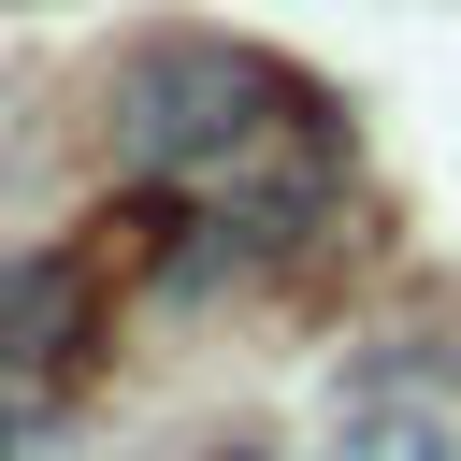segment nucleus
<instances>
[{
	"mask_svg": "<svg viewBox=\"0 0 461 461\" xmlns=\"http://www.w3.org/2000/svg\"><path fill=\"white\" fill-rule=\"evenodd\" d=\"M115 158L216 245H303L346 187V115L259 58V43H216V29H173L115 72Z\"/></svg>",
	"mask_w": 461,
	"mask_h": 461,
	"instance_id": "nucleus-1",
	"label": "nucleus"
},
{
	"mask_svg": "<svg viewBox=\"0 0 461 461\" xmlns=\"http://www.w3.org/2000/svg\"><path fill=\"white\" fill-rule=\"evenodd\" d=\"M72 346H86V245L0 259V447L43 418V389L72 375Z\"/></svg>",
	"mask_w": 461,
	"mask_h": 461,
	"instance_id": "nucleus-2",
	"label": "nucleus"
},
{
	"mask_svg": "<svg viewBox=\"0 0 461 461\" xmlns=\"http://www.w3.org/2000/svg\"><path fill=\"white\" fill-rule=\"evenodd\" d=\"M331 461H461V375L375 360V375L331 403Z\"/></svg>",
	"mask_w": 461,
	"mask_h": 461,
	"instance_id": "nucleus-3",
	"label": "nucleus"
},
{
	"mask_svg": "<svg viewBox=\"0 0 461 461\" xmlns=\"http://www.w3.org/2000/svg\"><path fill=\"white\" fill-rule=\"evenodd\" d=\"M202 461H259V447H202Z\"/></svg>",
	"mask_w": 461,
	"mask_h": 461,
	"instance_id": "nucleus-4",
	"label": "nucleus"
}]
</instances>
